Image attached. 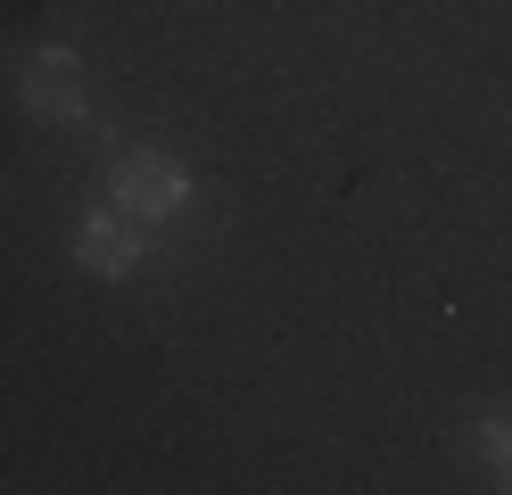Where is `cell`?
Wrapping results in <instances>:
<instances>
[{
  "instance_id": "cell-3",
  "label": "cell",
  "mask_w": 512,
  "mask_h": 495,
  "mask_svg": "<svg viewBox=\"0 0 512 495\" xmlns=\"http://www.w3.org/2000/svg\"><path fill=\"white\" fill-rule=\"evenodd\" d=\"M75 256L91 264V273H133V256H141V240H133V223H124V215H91L83 231H75Z\"/></svg>"
},
{
  "instance_id": "cell-1",
  "label": "cell",
  "mask_w": 512,
  "mask_h": 495,
  "mask_svg": "<svg viewBox=\"0 0 512 495\" xmlns=\"http://www.w3.org/2000/svg\"><path fill=\"white\" fill-rule=\"evenodd\" d=\"M25 108L34 116H83V66L67 50H42L25 66Z\"/></svg>"
},
{
  "instance_id": "cell-2",
  "label": "cell",
  "mask_w": 512,
  "mask_h": 495,
  "mask_svg": "<svg viewBox=\"0 0 512 495\" xmlns=\"http://www.w3.org/2000/svg\"><path fill=\"white\" fill-rule=\"evenodd\" d=\"M116 198H124V215H174L182 207V174H174L166 157H124Z\"/></svg>"
}]
</instances>
